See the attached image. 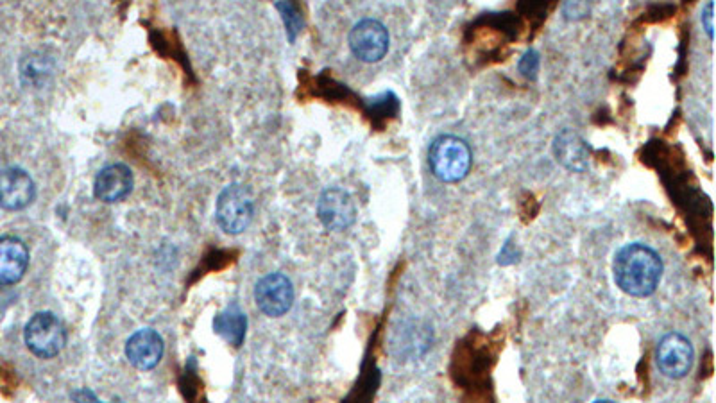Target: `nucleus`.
Listing matches in <instances>:
<instances>
[{
  "instance_id": "1",
  "label": "nucleus",
  "mask_w": 716,
  "mask_h": 403,
  "mask_svg": "<svg viewBox=\"0 0 716 403\" xmlns=\"http://www.w3.org/2000/svg\"><path fill=\"white\" fill-rule=\"evenodd\" d=\"M614 282L634 298L652 296L663 276V260L641 242L623 246L613 260Z\"/></svg>"
},
{
  "instance_id": "2",
  "label": "nucleus",
  "mask_w": 716,
  "mask_h": 403,
  "mask_svg": "<svg viewBox=\"0 0 716 403\" xmlns=\"http://www.w3.org/2000/svg\"><path fill=\"white\" fill-rule=\"evenodd\" d=\"M471 149L466 140L453 135L435 138L428 151V163L437 180L457 183L468 176L471 169Z\"/></svg>"
},
{
  "instance_id": "3",
  "label": "nucleus",
  "mask_w": 716,
  "mask_h": 403,
  "mask_svg": "<svg viewBox=\"0 0 716 403\" xmlns=\"http://www.w3.org/2000/svg\"><path fill=\"white\" fill-rule=\"evenodd\" d=\"M29 352L40 359H52L60 355L67 344V330L52 312H38L24 330Z\"/></svg>"
},
{
  "instance_id": "4",
  "label": "nucleus",
  "mask_w": 716,
  "mask_h": 403,
  "mask_svg": "<svg viewBox=\"0 0 716 403\" xmlns=\"http://www.w3.org/2000/svg\"><path fill=\"white\" fill-rule=\"evenodd\" d=\"M255 214V201L246 187L230 185L217 199L215 217L222 232L239 235L248 228Z\"/></svg>"
},
{
  "instance_id": "5",
  "label": "nucleus",
  "mask_w": 716,
  "mask_h": 403,
  "mask_svg": "<svg viewBox=\"0 0 716 403\" xmlns=\"http://www.w3.org/2000/svg\"><path fill=\"white\" fill-rule=\"evenodd\" d=\"M255 300L265 316L282 318L294 305L292 282L282 273L264 276L256 283Z\"/></svg>"
},
{
  "instance_id": "6",
  "label": "nucleus",
  "mask_w": 716,
  "mask_h": 403,
  "mask_svg": "<svg viewBox=\"0 0 716 403\" xmlns=\"http://www.w3.org/2000/svg\"><path fill=\"white\" fill-rule=\"evenodd\" d=\"M656 361L657 368L661 369L665 377L674 380L686 377L695 361L690 339L677 332L666 334L657 344Z\"/></svg>"
},
{
  "instance_id": "7",
  "label": "nucleus",
  "mask_w": 716,
  "mask_h": 403,
  "mask_svg": "<svg viewBox=\"0 0 716 403\" xmlns=\"http://www.w3.org/2000/svg\"><path fill=\"white\" fill-rule=\"evenodd\" d=\"M350 47L358 60L376 63L384 60L389 51V31L382 22L366 18L351 29Z\"/></svg>"
},
{
  "instance_id": "8",
  "label": "nucleus",
  "mask_w": 716,
  "mask_h": 403,
  "mask_svg": "<svg viewBox=\"0 0 716 403\" xmlns=\"http://www.w3.org/2000/svg\"><path fill=\"white\" fill-rule=\"evenodd\" d=\"M317 215L324 228L332 232H342L350 228L357 219V206L346 190H324L317 203Z\"/></svg>"
},
{
  "instance_id": "9",
  "label": "nucleus",
  "mask_w": 716,
  "mask_h": 403,
  "mask_svg": "<svg viewBox=\"0 0 716 403\" xmlns=\"http://www.w3.org/2000/svg\"><path fill=\"white\" fill-rule=\"evenodd\" d=\"M36 196L35 181L26 171L9 167L0 171V208L17 212L33 203Z\"/></svg>"
},
{
  "instance_id": "10",
  "label": "nucleus",
  "mask_w": 716,
  "mask_h": 403,
  "mask_svg": "<svg viewBox=\"0 0 716 403\" xmlns=\"http://www.w3.org/2000/svg\"><path fill=\"white\" fill-rule=\"evenodd\" d=\"M163 350H165V344H163L162 335L151 328L138 330L129 337L128 343H126L128 361L142 371L156 368L162 361Z\"/></svg>"
},
{
  "instance_id": "11",
  "label": "nucleus",
  "mask_w": 716,
  "mask_h": 403,
  "mask_svg": "<svg viewBox=\"0 0 716 403\" xmlns=\"http://www.w3.org/2000/svg\"><path fill=\"white\" fill-rule=\"evenodd\" d=\"M133 185L135 180L128 165L115 163L110 167H104L103 171L97 174L94 181L95 198L103 203H119L122 199L128 198Z\"/></svg>"
},
{
  "instance_id": "12",
  "label": "nucleus",
  "mask_w": 716,
  "mask_h": 403,
  "mask_svg": "<svg viewBox=\"0 0 716 403\" xmlns=\"http://www.w3.org/2000/svg\"><path fill=\"white\" fill-rule=\"evenodd\" d=\"M29 249L17 237H0V285H13L26 275Z\"/></svg>"
},
{
  "instance_id": "13",
  "label": "nucleus",
  "mask_w": 716,
  "mask_h": 403,
  "mask_svg": "<svg viewBox=\"0 0 716 403\" xmlns=\"http://www.w3.org/2000/svg\"><path fill=\"white\" fill-rule=\"evenodd\" d=\"M554 155L568 171L584 172L589 167L588 144L573 129H563L555 137Z\"/></svg>"
},
{
  "instance_id": "14",
  "label": "nucleus",
  "mask_w": 716,
  "mask_h": 403,
  "mask_svg": "<svg viewBox=\"0 0 716 403\" xmlns=\"http://www.w3.org/2000/svg\"><path fill=\"white\" fill-rule=\"evenodd\" d=\"M215 334L222 337L231 346H240L246 330H248V318L237 305H230L228 309L221 312L214 321Z\"/></svg>"
},
{
  "instance_id": "15",
  "label": "nucleus",
  "mask_w": 716,
  "mask_h": 403,
  "mask_svg": "<svg viewBox=\"0 0 716 403\" xmlns=\"http://www.w3.org/2000/svg\"><path fill=\"white\" fill-rule=\"evenodd\" d=\"M564 15L568 20H580L591 9V0H564Z\"/></svg>"
},
{
  "instance_id": "16",
  "label": "nucleus",
  "mask_w": 716,
  "mask_h": 403,
  "mask_svg": "<svg viewBox=\"0 0 716 403\" xmlns=\"http://www.w3.org/2000/svg\"><path fill=\"white\" fill-rule=\"evenodd\" d=\"M537 70H539V54L536 51L525 52V56L520 61V72L525 78H536Z\"/></svg>"
},
{
  "instance_id": "17",
  "label": "nucleus",
  "mask_w": 716,
  "mask_h": 403,
  "mask_svg": "<svg viewBox=\"0 0 716 403\" xmlns=\"http://www.w3.org/2000/svg\"><path fill=\"white\" fill-rule=\"evenodd\" d=\"M713 9H715V4H713V0H709L708 4H706V8L702 9V15H700L702 27L706 29V33H708L711 40H713V29H715V24H713V20H715Z\"/></svg>"
},
{
  "instance_id": "18",
  "label": "nucleus",
  "mask_w": 716,
  "mask_h": 403,
  "mask_svg": "<svg viewBox=\"0 0 716 403\" xmlns=\"http://www.w3.org/2000/svg\"><path fill=\"white\" fill-rule=\"evenodd\" d=\"M518 255H520V253H518L516 246H514L511 241H507L502 251H500V260H498V262L503 264V266H509V264L518 260Z\"/></svg>"
}]
</instances>
